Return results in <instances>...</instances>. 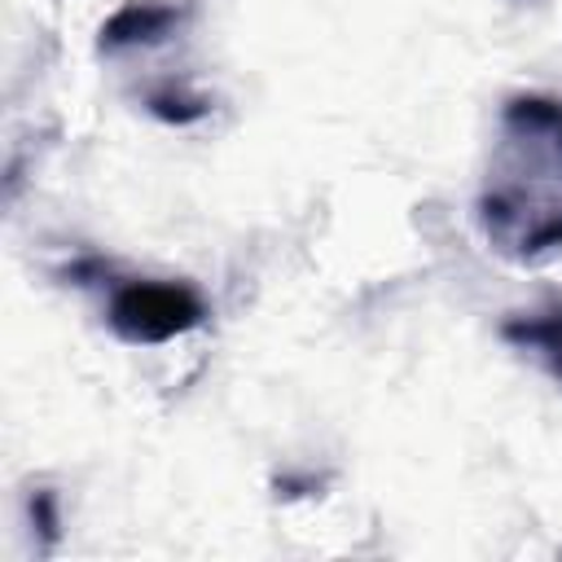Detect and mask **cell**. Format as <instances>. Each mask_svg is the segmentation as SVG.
<instances>
[{
  "mask_svg": "<svg viewBox=\"0 0 562 562\" xmlns=\"http://www.w3.org/2000/svg\"><path fill=\"white\" fill-rule=\"evenodd\" d=\"M31 518H35V527H40V536H44V553L57 544V501H53V492L48 487H40L35 496H31Z\"/></svg>",
  "mask_w": 562,
  "mask_h": 562,
  "instance_id": "obj_6",
  "label": "cell"
},
{
  "mask_svg": "<svg viewBox=\"0 0 562 562\" xmlns=\"http://www.w3.org/2000/svg\"><path fill=\"white\" fill-rule=\"evenodd\" d=\"M184 4L171 0H132L119 13L105 18L101 26V53H123V48H145L158 44L167 35H176V26L184 22Z\"/></svg>",
  "mask_w": 562,
  "mask_h": 562,
  "instance_id": "obj_3",
  "label": "cell"
},
{
  "mask_svg": "<svg viewBox=\"0 0 562 562\" xmlns=\"http://www.w3.org/2000/svg\"><path fill=\"white\" fill-rule=\"evenodd\" d=\"M501 338L531 356L558 386H562V299H549L531 312H514L505 325H501Z\"/></svg>",
  "mask_w": 562,
  "mask_h": 562,
  "instance_id": "obj_4",
  "label": "cell"
},
{
  "mask_svg": "<svg viewBox=\"0 0 562 562\" xmlns=\"http://www.w3.org/2000/svg\"><path fill=\"white\" fill-rule=\"evenodd\" d=\"M110 329L132 347L171 342L206 321V299L189 281H123L105 303Z\"/></svg>",
  "mask_w": 562,
  "mask_h": 562,
  "instance_id": "obj_2",
  "label": "cell"
},
{
  "mask_svg": "<svg viewBox=\"0 0 562 562\" xmlns=\"http://www.w3.org/2000/svg\"><path fill=\"white\" fill-rule=\"evenodd\" d=\"M479 228L514 263H540L562 250V97L518 92L505 101L479 189Z\"/></svg>",
  "mask_w": 562,
  "mask_h": 562,
  "instance_id": "obj_1",
  "label": "cell"
},
{
  "mask_svg": "<svg viewBox=\"0 0 562 562\" xmlns=\"http://www.w3.org/2000/svg\"><path fill=\"white\" fill-rule=\"evenodd\" d=\"M145 105H149L158 119H167V123H193V119L206 114V101H202V97H189V92H176V88H154V92L145 97Z\"/></svg>",
  "mask_w": 562,
  "mask_h": 562,
  "instance_id": "obj_5",
  "label": "cell"
}]
</instances>
